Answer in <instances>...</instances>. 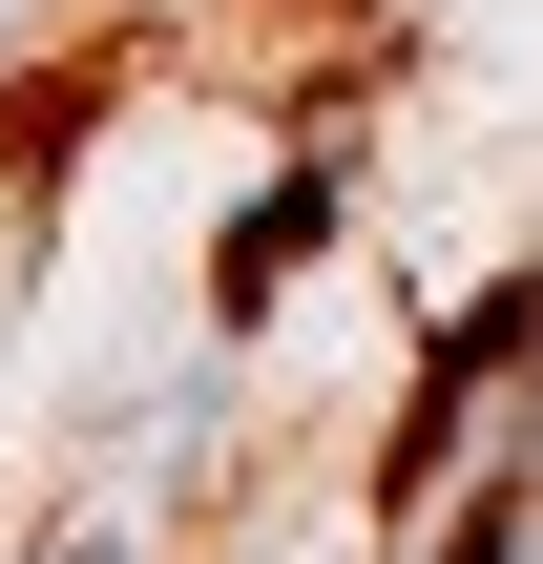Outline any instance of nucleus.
<instances>
[{
    "mask_svg": "<svg viewBox=\"0 0 543 564\" xmlns=\"http://www.w3.org/2000/svg\"><path fill=\"white\" fill-rule=\"evenodd\" d=\"M439 564H523V502H481V523H460V544H439Z\"/></svg>",
    "mask_w": 543,
    "mask_h": 564,
    "instance_id": "2",
    "label": "nucleus"
},
{
    "mask_svg": "<svg viewBox=\"0 0 543 564\" xmlns=\"http://www.w3.org/2000/svg\"><path fill=\"white\" fill-rule=\"evenodd\" d=\"M314 209H335V188H314V167H293V188H272V209H251V230H230V314H272V272H293V251H314Z\"/></svg>",
    "mask_w": 543,
    "mask_h": 564,
    "instance_id": "1",
    "label": "nucleus"
}]
</instances>
